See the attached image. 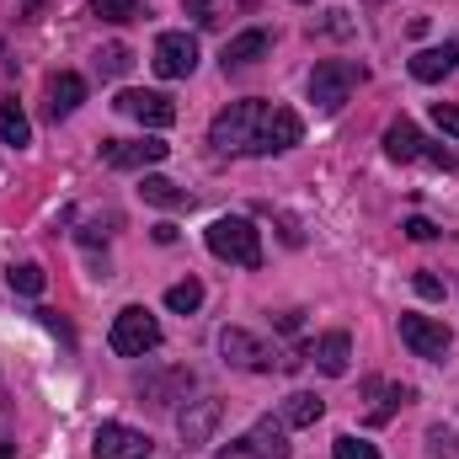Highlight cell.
<instances>
[{"mask_svg":"<svg viewBox=\"0 0 459 459\" xmlns=\"http://www.w3.org/2000/svg\"><path fill=\"white\" fill-rule=\"evenodd\" d=\"M305 139V123L289 108H273V102H230L225 113L209 123V144L225 150V155H278V150H294Z\"/></svg>","mask_w":459,"mask_h":459,"instance_id":"cell-1","label":"cell"},{"mask_svg":"<svg viewBox=\"0 0 459 459\" xmlns=\"http://www.w3.org/2000/svg\"><path fill=\"white\" fill-rule=\"evenodd\" d=\"M209 251L220 262H235V267H262V230L240 214H225L209 225Z\"/></svg>","mask_w":459,"mask_h":459,"instance_id":"cell-2","label":"cell"},{"mask_svg":"<svg viewBox=\"0 0 459 459\" xmlns=\"http://www.w3.org/2000/svg\"><path fill=\"white\" fill-rule=\"evenodd\" d=\"M220 352H225L230 368H240V374L294 368V358H278V347H267L262 337H251V332H240V326H225V332H220Z\"/></svg>","mask_w":459,"mask_h":459,"instance_id":"cell-3","label":"cell"},{"mask_svg":"<svg viewBox=\"0 0 459 459\" xmlns=\"http://www.w3.org/2000/svg\"><path fill=\"white\" fill-rule=\"evenodd\" d=\"M108 347H113L117 358H144V352L160 347V321L144 305H128V310H117L113 332H108Z\"/></svg>","mask_w":459,"mask_h":459,"instance_id":"cell-4","label":"cell"},{"mask_svg":"<svg viewBox=\"0 0 459 459\" xmlns=\"http://www.w3.org/2000/svg\"><path fill=\"white\" fill-rule=\"evenodd\" d=\"M385 155H390V160H401V166H406V160H433L438 171H455V166H459L444 144H433V139H422V134H417V123H411V117H395V123L385 128Z\"/></svg>","mask_w":459,"mask_h":459,"instance_id":"cell-5","label":"cell"},{"mask_svg":"<svg viewBox=\"0 0 459 459\" xmlns=\"http://www.w3.org/2000/svg\"><path fill=\"white\" fill-rule=\"evenodd\" d=\"M358 81H363V65H352V59H321V65L310 70V102H316L321 113H337L347 97H352Z\"/></svg>","mask_w":459,"mask_h":459,"instance_id":"cell-6","label":"cell"},{"mask_svg":"<svg viewBox=\"0 0 459 459\" xmlns=\"http://www.w3.org/2000/svg\"><path fill=\"white\" fill-rule=\"evenodd\" d=\"M294 449H289V433H283V422H256V428H246L230 449H220L214 459H289Z\"/></svg>","mask_w":459,"mask_h":459,"instance_id":"cell-7","label":"cell"},{"mask_svg":"<svg viewBox=\"0 0 459 459\" xmlns=\"http://www.w3.org/2000/svg\"><path fill=\"white\" fill-rule=\"evenodd\" d=\"M401 342L417 358H428V363H444V352L455 347V332L444 321H433V316H401Z\"/></svg>","mask_w":459,"mask_h":459,"instance_id":"cell-8","label":"cell"},{"mask_svg":"<svg viewBox=\"0 0 459 459\" xmlns=\"http://www.w3.org/2000/svg\"><path fill=\"white\" fill-rule=\"evenodd\" d=\"M193 70H198V38L193 32H160L155 38V75L187 81Z\"/></svg>","mask_w":459,"mask_h":459,"instance_id":"cell-9","label":"cell"},{"mask_svg":"<svg viewBox=\"0 0 459 459\" xmlns=\"http://www.w3.org/2000/svg\"><path fill=\"white\" fill-rule=\"evenodd\" d=\"M150 433L128 428V422H102L97 438H91V455L97 459H150Z\"/></svg>","mask_w":459,"mask_h":459,"instance_id":"cell-10","label":"cell"},{"mask_svg":"<svg viewBox=\"0 0 459 459\" xmlns=\"http://www.w3.org/2000/svg\"><path fill=\"white\" fill-rule=\"evenodd\" d=\"M113 108L128 113V117H139L144 128H171V123H177V102L160 97V91H117Z\"/></svg>","mask_w":459,"mask_h":459,"instance_id":"cell-11","label":"cell"},{"mask_svg":"<svg viewBox=\"0 0 459 459\" xmlns=\"http://www.w3.org/2000/svg\"><path fill=\"white\" fill-rule=\"evenodd\" d=\"M102 160H108L113 171H139V166L166 160V144H160V139H108V144H102Z\"/></svg>","mask_w":459,"mask_h":459,"instance_id":"cell-12","label":"cell"},{"mask_svg":"<svg viewBox=\"0 0 459 459\" xmlns=\"http://www.w3.org/2000/svg\"><path fill=\"white\" fill-rule=\"evenodd\" d=\"M220 401L214 395H204V401H187V411L177 417V428H182V444H209V433L220 428Z\"/></svg>","mask_w":459,"mask_h":459,"instance_id":"cell-13","label":"cell"},{"mask_svg":"<svg viewBox=\"0 0 459 459\" xmlns=\"http://www.w3.org/2000/svg\"><path fill=\"white\" fill-rule=\"evenodd\" d=\"M455 70H459V38L438 43V48L411 54V75H417L422 86H433V81H444V75H455Z\"/></svg>","mask_w":459,"mask_h":459,"instance_id":"cell-14","label":"cell"},{"mask_svg":"<svg viewBox=\"0 0 459 459\" xmlns=\"http://www.w3.org/2000/svg\"><path fill=\"white\" fill-rule=\"evenodd\" d=\"M86 102V81L75 75V70H59L54 81H48V117L59 123V117H70L75 108Z\"/></svg>","mask_w":459,"mask_h":459,"instance_id":"cell-15","label":"cell"},{"mask_svg":"<svg viewBox=\"0 0 459 459\" xmlns=\"http://www.w3.org/2000/svg\"><path fill=\"white\" fill-rule=\"evenodd\" d=\"M310 358H316V368H321V374L342 379V374H347V358H352L347 332H326V337H316V342H310Z\"/></svg>","mask_w":459,"mask_h":459,"instance_id":"cell-16","label":"cell"},{"mask_svg":"<svg viewBox=\"0 0 459 459\" xmlns=\"http://www.w3.org/2000/svg\"><path fill=\"white\" fill-rule=\"evenodd\" d=\"M363 395L374 401V406H368V422H390V417H395V406H406V401H411V385H385V379H363Z\"/></svg>","mask_w":459,"mask_h":459,"instance_id":"cell-17","label":"cell"},{"mask_svg":"<svg viewBox=\"0 0 459 459\" xmlns=\"http://www.w3.org/2000/svg\"><path fill=\"white\" fill-rule=\"evenodd\" d=\"M273 48V38L262 32V27H251V32H240V38H230L225 43V70H240V65H256L262 54Z\"/></svg>","mask_w":459,"mask_h":459,"instance_id":"cell-18","label":"cell"},{"mask_svg":"<svg viewBox=\"0 0 459 459\" xmlns=\"http://www.w3.org/2000/svg\"><path fill=\"white\" fill-rule=\"evenodd\" d=\"M139 390H144V401L171 406V401H182V395L193 390V368H171V374H160V379H144Z\"/></svg>","mask_w":459,"mask_h":459,"instance_id":"cell-19","label":"cell"},{"mask_svg":"<svg viewBox=\"0 0 459 459\" xmlns=\"http://www.w3.org/2000/svg\"><path fill=\"white\" fill-rule=\"evenodd\" d=\"M182 5H187V16H193L198 27H225L230 16L251 11V0H182Z\"/></svg>","mask_w":459,"mask_h":459,"instance_id":"cell-20","label":"cell"},{"mask_svg":"<svg viewBox=\"0 0 459 459\" xmlns=\"http://www.w3.org/2000/svg\"><path fill=\"white\" fill-rule=\"evenodd\" d=\"M321 411H326V401H321V395L294 390V395L283 401V428H316V422H321Z\"/></svg>","mask_w":459,"mask_h":459,"instance_id":"cell-21","label":"cell"},{"mask_svg":"<svg viewBox=\"0 0 459 459\" xmlns=\"http://www.w3.org/2000/svg\"><path fill=\"white\" fill-rule=\"evenodd\" d=\"M139 193H144V204H155V209H193V198H187L177 182H166V177H144Z\"/></svg>","mask_w":459,"mask_h":459,"instance_id":"cell-22","label":"cell"},{"mask_svg":"<svg viewBox=\"0 0 459 459\" xmlns=\"http://www.w3.org/2000/svg\"><path fill=\"white\" fill-rule=\"evenodd\" d=\"M0 139H5V144H16V150H22V144H32V123H27V113H22L16 102H0Z\"/></svg>","mask_w":459,"mask_h":459,"instance_id":"cell-23","label":"cell"},{"mask_svg":"<svg viewBox=\"0 0 459 459\" xmlns=\"http://www.w3.org/2000/svg\"><path fill=\"white\" fill-rule=\"evenodd\" d=\"M198 305H204V283H198V278H187V283H171V289H166V310L193 316Z\"/></svg>","mask_w":459,"mask_h":459,"instance_id":"cell-24","label":"cell"},{"mask_svg":"<svg viewBox=\"0 0 459 459\" xmlns=\"http://www.w3.org/2000/svg\"><path fill=\"white\" fill-rule=\"evenodd\" d=\"M5 278H11L16 294H43V267H38V262H22V267H11Z\"/></svg>","mask_w":459,"mask_h":459,"instance_id":"cell-25","label":"cell"},{"mask_svg":"<svg viewBox=\"0 0 459 459\" xmlns=\"http://www.w3.org/2000/svg\"><path fill=\"white\" fill-rule=\"evenodd\" d=\"M91 11H97L102 22H117V27H123V22L139 16V0H91Z\"/></svg>","mask_w":459,"mask_h":459,"instance_id":"cell-26","label":"cell"},{"mask_svg":"<svg viewBox=\"0 0 459 459\" xmlns=\"http://www.w3.org/2000/svg\"><path fill=\"white\" fill-rule=\"evenodd\" d=\"M128 65H134V54H128L123 43H108V48H97V70H102V75H123Z\"/></svg>","mask_w":459,"mask_h":459,"instance_id":"cell-27","label":"cell"},{"mask_svg":"<svg viewBox=\"0 0 459 459\" xmlns=\"http://www.w3.org/2000/svg\"><path fill=\"white\" fill-rule=\"evenodd\" d=\"M332 459H379V449L363 444V438H352V433H342V438L332 444Z\"/></svg>","mask_w":459,"mask_h":459,"instance_id":"cell-28","label":"cell"},{"mask_svg":"<svg viewBox=\"0 0 459 459\" xmlns=\"http://www.w3.org/2000/svg\"><path fill=\"white\" fill-rule=\"evenodd\" d=\"M428 455L433 459H455V433H449V428H428Z\"/></svg>","mask_w":459,"mask_h":459,"instance_id":"cell-29","label":"cell"},{"mask_svg":"<svg viewBox=\"0 0 459 459\" xmlns=\"http://www.w3.org/2000/svg\"><path fill=\"white\" fill-rule=\"evenodd\" d=\"M411 283H417V294H422V299H444V294H449V283H444L438 273H428V267H422Z\"/></svg>","mask_w":459,"mask_h":459,"instance_id":"cell-30","label":"cell"},{"mask_svg":"<svg viewBox=\"0 0 459 459\" xmlns=\"http://www.w3.org/2000/svg\"><path fill=\"white\" fill-rule=\"evenodd\" d=\"M433 123H438L444 134H455V139H459V102H433Z\"/></svg>","mask_w":459,"mask_h":459,"instance_id":"cell-31","label":"cell"},{"mask_svg":"<svg viewBox=\"0 0 459 459\" xmlns=\"http://www.w3.org/2000/svg\"><path fill=\"white\" fill-rule=\"evenodd\" d=\"M406 235H411V240H433L438 225H433V220H422V214H411V220H406Z\"/></svg>","mask_w":459,"mask_h":459,"instance_id":"cell-32","label":"cell"},{"mask_svg":"<svg viewBox=\"0 0 459 459\" xmlns=\"http://www.w3.org/2000/svg\"><path fill=\"white\" fill-rule=\"evenodd\" d=\"M321 27H326V32H337V38H342V32H352V22H347V11H326V22H321Z\"/></svg>","mask_w":459,"mask_h":459,"instance_id":"cell-33","label":"cell"},{"mask_svg":"<svg viewBox=\"0 0 459 459\" xmlns=\"http://www.w3.org/2000/svg\"><path fill=\"white\" fill-rule=\"evenodd\" d=\"M38 321H43V326H48V332H59V337H65V342H70V326H65V321H59V316H54V310H38Z\"/></svg>","mask_w":459,"mask_h":459,"instance_id":"cell-34","label":"cell"},{"mask_svg":"<svg viewBox=\"0 0 459 459\" xmlns=\"http://www.w3.org/2000/svg\"><path fill=\"white\" fill-rule=\"evenodd\" d=\"M0 459H11V444H5V438H0Z\"/></svg>","mask_w":459,"mask_h":459,"instance_id":"cell-35","label":"cell"},{"mask_svg":"<svg viewBox=\"0 0 459 459\" xmlns=\"http://www.w3.org/2000/svg\"><path fill=\"white\" fill-rule=\"evenodd\" d=\"M22 5H27V11H38V5H43V0H22Z\"/></svg>","mask_w":459,"mask_h":459,"instance_id":"cell-36","label":"cell"}]
</instances>
